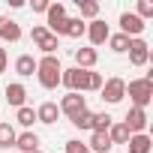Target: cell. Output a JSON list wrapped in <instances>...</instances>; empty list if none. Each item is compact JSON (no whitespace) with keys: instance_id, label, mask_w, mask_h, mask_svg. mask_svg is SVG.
<instances>
[{"instance_id":"4fadbf2b","label":"cell","mask_w":153,"mask_h":153,"mask_svg":"<svg viewBox=\"0 0 153 153\" xmlns=\"http://www.w3.org/2000/svg\"><path fill=\"white\" fill-rule=\"evenodd\" d=\"M24 33H21V24L12 21L9 15H0V39L3 42H18Z\"/></svg>"},{"instance_id":"1f68e13d","label":"cell","mask_w":153,"mask_h":153,"mask_svg":"<svg viewBox=\"0 0 153 153\" xmlns=\"http://www.w3.org/2000/svg\"><path fill=\"white\" fill-rule=\"evenodd\" d=\"M33 12H48V0H33Z\"/></svg>"},{"instance_id":"6da1fadb","label":"cell","mask_w":153,"mask_h":153,"mask_svg":"<svg viewBox=\"0 0 153 153\" xmlns=\"http://www.w3.org/2000/svg\"><path fill=\"white\" fill-rule=\"evenodd\" d=\"M60 72H63V66H60V57H57V54H45L42 60H36V78H39V87L54 90V87L60 84Z\"/></svg>"},{"instance_id":"52a82bcc","label":"cell","mask_w":153,"mask_h":153,"mask_svg":"<svg viewBox=\"0 0 153 153\" xmlns=\"http://www.w3.org/2000/svg\"><path fill=\"white\" fill-rule=\"evenodd\" d=\"M144 27H147V24H144L135 12H120V33H123V36H129V39H141Z\"/></svg>"},{"instance_id":"2e32d148","label":"cell","mask_w":153,"mask_h":153,"mask_svg":"<svg viewBox=\"0 0 153 153\" xmlns=\"http://www.w3.org/2000/svg\"><path fill=\"white\" fill-rule=\"evenodd\" d=\"M126 147H129V153H153V141H150V135H147V132L129 135Z\"/></svg>"},{"instance_id":"5b68a950","label":"cell","mask_w":153,"mask_h":153,"mask_svg":"<svg viewBox=\"0 0 153 153\" xmlns=\"http://www.w3.org/2000/svg\"><path fill=\"white\" fill-rule=\"evenodd\" d=\"M57 108H60V114H66V117L72 120V117H78L81 111H87V96H81V93H66V96H60Z\"/></svg>"},{"instance_id":"4316f807","label":"cell","mask_w":153,"mask_h":153,"mask_svg":"<svg viewBox=\"0 0 153 153\" xmlns=\"http://www.w3.org/2000/svg\"><path fill=\"white\" fill-rule=\"evenodd\" d=\"M72 126L81 129V132H90V129H93V111L87 108V111H81L78 117H72Z\"/></svg>"},{"instance_id":"9a60e30c","label":"cell","mask_w":153,"mask_h":153,"mask_svg":"<svg viewBox=\"0 0 153 153\" xmlns=\"http://www.w3.org/2000/svg\"><path fill=\"white\" fill-rule=\"evenodd\" d=\"M57 117H60V108H57V102H42V105L36 108V123H45V126H51V123H57Z\"/></svg>"},{"instance_id":"8992f818","label":"cell","mask_w":153,"mask_h":153,"mask_svg":"<svg viewBox=\"0 0 153 153\" xmlns=\"http://www.w3.org/2000/svg\"><path fill=\"white\" fill-rule=\"evenodd\" d=\"M102 102H108V105H117V102H123V96H126V81L123 78H108L105 84H102Z\"/></svg>"},{"instance_id":"30bf717a","label":"cell","mask_w":153,"mask_h":153,"mask_svg":"<svg viewBox=\"0 0 153 153\" xmlns=\"http://www.w3.org/2000/svg\"><path fill=\"white\" fill-rule=\"evenodd\" d=\"M123 123H126L129 135H138V132H147L150 117H147V111H144V108H129V111H126V117H123Z\"/></svg>"},{"instance_id":"e0dca14e","label":"cell","mask_w":153,"mask_h":153,"mask_svg":"<svg viewBox=\"0 0 153 153\" xmlns=\"http://www.w3.org/2000/svg\"><path fill=\"white\" fill-rule=\"evenodd\" d=\"M15 147H18L21 153H33V150H39V135H36L33 129H24V132L15 138Z\"/></svg>"},{"instance_id":"7402d4cb","label":"cell","mask_w":153,"mask_h":153,"mask_svg":"<svg viewBox=\"0 0 153 153\" xmlns=\"http://www.w3.org/2000/svg\"><path fill=\"white\" fill-rule=\"evenodd\" d=\"M108 138H111V144H126V141H129V129H126V123H123V120H114L111 129H108Z\"/></svg>"},{"instance_id":"f546056e","label":"cell","mask_w":153,"mask_h":153,"mask_svg":"<svg viewBox=\"0 0 153 153\" xmlns=\"http://www.w3.org/2000/svg\"><path fill=\"white\" fill-rule=\"evenodd\" d=\"M63 147H66V153H90V150H87V144H84V141H78V138H69Z\"/></svg>"},{"instance_id":"277c9868","label":"cell","mask_w":153,"mask_h":153,"mask_svg":"<svg viewBox=\"0 0 153 153\" xmlns=\"http://www.w3.org/2000/svg\"><path fill=\"white\" fill-rule=\"evenodd\" d=\"M30 39H33V45H36L42 54H57V48H60V39H57L54 33H48L45 24H36V27L30 30Z\"/></svg>"},{"instance_id":"4dcf8cb0","label":"cell","mask_w":153,"mask_h":153,"mask_svg":"<svg viewBox=\"0 0 153 153\" xmlns=\"http://www.w3.org/2000/svg\"><path fill=\"white\" fill-rule=\"evenodd\" d=\"M6 66H9V54H6V48H0V75L6 72Z\"/></svg>"},{"instance_id":"7a4b0ae2","label":"cell","mask_w":153,"mask_h":153,"mask_svg":"<svg viewBox=\"0 0 153 153\" xmlns=\"http://www.w3.org/2000/svg\"><path fill=\"white\" fill-rule=\"evenodd\" d=\"M126 96L132 99V108H144L147 111V105L153 99V72H147L144 78L126 81Z\"/></svg>"},{"instance_id":"d6986e66","label":"cell","mask_w":153,"mask_h":153,"mask_svg":"<svg viewBox=\"0 0 153 153\" xmlns=\"http://www.w3.org/2000/svg\"><path fill=\"white\" fill-rule=\"evenodd\" d=\"M84 30H87V24H84L81 18H66V21H63V27H60V36L81 39V36H84Z\"/></svg>"},{"instance_id":"ba28073f","label":"cell","mask_w":153,"mask_h":153,"mask_svg":"<svg viewBox=\"0 0 153 153\" xmlns=\"http://www.w3.org/2000/svg\"><path fill=\"white\" fill-rule=\"evenodd\" d=\"M84 36L90 39V45L96 48V45H105L108 42V36H111V27L102 21V18H93V21H87V30H84Z\"/></svg>"},{"instance_id":"d6a6232c","label":"cell","mask_w":153,"mask_h":153,"mask_svg":"<svg viewBox=\"0 0 153 153\" xmlns=\"http://www.w3.org/2000/svg\"><path fill=\"white\" fill-rule=\"evenodd\" d=\"M33 153H42V150H33Z\"/></svg>"},{"instance_id":"83f0119b","label":"cell","mask_w":153,"mask_h":153,"mask_svg":"<svg viewBox=\"0 0 153 153\" xmlns=\"http://www.w3.org/2000/svg\"><path fill=\"white\" fill-rule=\"evenodd\" d=\"M102 84H105V78L99 72H93V69H87V87H84V93H99L102 90Z\"/></svg>"},{"instance_id":"7c38bea8","label":"cell","mask_w":153,"mask_h":153,"mask_svg":"<svg viewBox=\"0 0 153 153\" xmlns=\"http://www.w3.org/2000/svg\"><path fill=\"white\" fill-rule=\"evenodd\" d=\"M3 96H6V102L18 111L24 102H27V87L21 84V81H12V84H6V90H3Z\"/></svg>"},{"instance_id":"ac0fdd59","label":"cell","mask_w":153,"mask_h":153,"mask_svg":"<svg viewBox=\"0 0 153 153\" xmlns=\"http://www.w3.org/2000/svg\"><path fill=\"white\" fill-rule=\"evenodd\" d=\"M114 144L108 138V132H90V141H87V150L90 153H108Z\"/></svg>"},{"instance_id":"9c48e42d","label":"cell","mask_w":153,"mask_h":153,"mask_svg":"<svg viewBox=\"0 0 153 153\" xmlns=\"http://www.w3.org/2000/svg\"><path fill=\"white\" fill-rule=\"evenodd\" d=\"M45 18H48V33H54L57 39H60V27H63V21L69 18L66 15V6L63 3H48V12H45Z\"/></svg>"},{"instance_id":"cb8c5ba5","label":"cell","mask_w":153,"mask_h":153,"mask_svg":"<svg viewBox=\"0 0 153 153\" xmlns=\"http://www.w3.org/2000/svg\"><path fill=\"white\" fill-rule=\"evenodd\" d=\"M15 120H18V126H24V129H33V123H36V111H33L30 105H21V108L15 111Z\"/></svg>"},{"instance_id":"3957f363","label":"cell","mask_w":153,"mask_h":153,"mask_svg":"<svg viewBox=\"0 0 153 153\" xmlns=\"http://www.w3.org/2000/svg\"><path fill=\"white\" fill-rule=\"evenodd\" d=\"M60 84L69 93H84V87H87V69H78V66L63 69L60 72Z\"/></svg>"},{"instance_id":"f1b7e54d","label":"cell","mask_w":153,"mask_h":153,"mask_svg":"<svg viewBox=\"0 0 153 153\" xmlns=\"http://www.w3.org/2000/svg\"><path fill=\"white\" fill-rule=\"evenodd\" d=\"M135 15H138L141 21L153 18V0H138V6H135Z\"/></svg>"},{"instance_id":"d4e9b609","label":"cell","mask_w":153,"mask_h":153,"mask_svg":"<svg viewBox=\"0 0 153 153\" xmlns=\"http://www.w3.org/2000/svg\"><path fill=\"white\" fill-rule=\"evenodd\" d=\"M108 48H111L114 54H126V51H129V36H123V33H111V36H108Z\"/></svg>"},{"instance_id":"8fae6325","label":"cell","mask_w":153,"mask_h":153,"mask_svg":"<svg viewBox=\"0 0 153 153\" xmlns=\"http://www.w3.org/2000/svg\"><path fill=\"white\" fill-rule=\"evenodd\" d=\"M129 63L132 66H147V60H150V45L144 42V39H129Z\"/></svg>"},{"instance_id":"5bb4252c","label":"cell","mask_w":153,"mask_h":153,"mask_svg":"<svg viewBox=\"0 0 153 153\" xmlns=\"http://www.w3.org/2000/svg\"><path fill=\"white\" fill-rule=\"evenodd\" d=\"M99 63V51L96 48H75V66L78 69H93Z\"/></svg>"},{"instance_id":"484cf974","label":"cell","mask_w":153,"mask_h":153,"mask_svg":"<svg viewBox=\"0 0 153 153\" xmlns=\"http://www.w3.org/2000/svg\"><path fill=\"white\" fill-rule=\"evenodd\" d=\"M111 123H114V117H111L108 111H96V114H93V129H90V132H108Z\"/></svg>"},{"instance_id":"603a6c76","label":"cell","mask_w":153,"mask_h":153,"mask_svg":"<svg viewBox=\"0 0 153 153\" xmlns=\"http://www.w3.org/2000/svg\"><path fill=\"white\" fill-rule=\"evenodd\" d=\"M75 3H78V12H81L78 18H81V21H84V18H90V21L99 18V3H96V0H75Z\"/></svg>"},{"instance_id":"ffe728a7","label":"cell","mask_w":153,"mask_h":153,"mask_svg":"<svg viewBox=\"0 0 153 153\" xmlns=\"http://www.w3.org/2000/svg\"><path fill=\"white\" fill-rule=\"evenodd\" d=\"M15 72L21 75V78L36 75V57H33V54H18V57H15Z\"/></svg>"},{"instance_id":"44dd1931","label":"cell","mask_w":153,"mask_h":153,"mask_svg":"<svg viewBox=\"0 0 153 153\" xmlns=\"http://www.w3.org/2000/svg\"><path fill=\"white\" fill-rule=\"evenodd\" d=\"M15 138H18L15 126H12V123H6V120H0V150L15 147Z\"/></svg>"}]
</instances>
